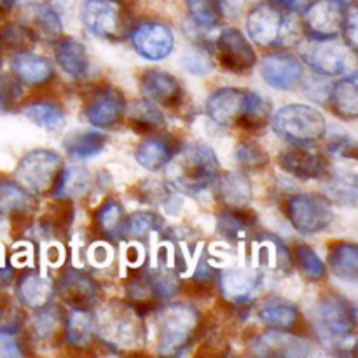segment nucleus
Here are the masks:
<instances>
[{"label":"nucleus","instance_id":"nucleus-1","mask_svg":"<svg viewBox=\"0 0 358 358\" xmlns=\"http://www.w3.org/2000/svg\"><path fill=\"white\" fill-rule=\"evenodd\" d=\"M206 114L219 126H234L243 131L255 133L268 124L271 108L268 101L254 91L220 87L206 100Z\"/></svg>","mask_w":358,"mask_h":358},{"label":"nucleus","instance_id":"nucleus-2","mask_svg":"<svg viewBox=\"0 0 358 358\" xmlns=\"http://www.w3.org/2000/svg\"><path fill=\"white\" fill-rule=\"evenodd\" d=\"M168 166V180L177 191L194 196L208 189L219 177V159L206 143H191L177 150Z\"/></svg>","mask_w":358,"mask_h":358},{"label":"nucleus","instance_id":"nucleus-3","mask_svg":"<svg viewBox=\"0 0 358 358\" xmlns=\"http://www.w3.org/2000/svg\"><path fill=\"white\" fill-rule=\"evenodd\" d=\"M303 24L296 13L282 9L268 0L250 9L247 16V34L261 48H287L303 37Z\"/></svg>","mask_w":358,"mask_h":358},{"label":"nucleus","instance_id":"nucleus-4","mask_svg":"<svg viewBox=\"0 0 358 358\" xmlns=\"http://www.w3.org/2000/svg\"><path fill=\"white\" fill-rule=\"evenodd\" d=\"M269 119L273 131L289 143H313L327 133L325 117L310 105H285Z\"/></svg>","mask_w":358,"mask_h":358},{"label":"nucleus","instance_id":"nucleus-5","mask_svg":"<svg viewBox=\"0 0 358 358\" xmlns=\"http://www.w3.org/2000/svg\"><path fill=\"white\" fill-rule=\"evenodd\" d=\"M199 324V313L192 304L171 303L157 313L159 352L163 355H178L191 343Z\"/></svg>","mask_w":358,"mask_h":358},{"label":"nucleus","instance_id":"nucleus-6","mask_svg":"<svg viewBox=\"0 0 358 358\" xmlns=\"http://www.w3.org/2000/svg\"><path fill=\"white\" fill-rule=\"evenodd\" d=\"M142 317L135 306L114 303L96 318V331L110 346L119 350L136 348L143 343Z\"/></svg>","mask_w":358,"mask_h":358},{"label":"nucleus","instance_id":"nucleus-7","mask_svg":"<svg viewBox=\"0 0 358 358\" xmlns=\"http://www.w3.org/2000/svg\"><path fill=\"white\" fill-rule=\"evenodd\" d=\"M84 28L105 41H119L129 34L131 20L122 0H86L80 10Z\"/></svg>","mask_w":358,"mask_h":358},{"label":"nucleus","instance_id":"nucleus-8","mask_svg":"<svg viewBox=\"0 0 358 358\" xmlns=\"http://www.w3.org/2000/svg\"><path fill=\"white\" fill-rule=\"evenodd\" d=\"M315 324L322 339L343 346L355 336L357 308L346 297L329 296L317 306Z\"/></svg>","mask_w":358,"mask_h":358},{"label":"nucleus","instance_id":"nucleus-9","mask_svg":"<svg viewBox=\"0 0 358 358\" xmlns=\"http://www.w3.org/2000/svg\"><path fill=\"white\" fill-rule=\"evenodd\" d=\"M63 170V159L55 150L37 149L23 156L16 168L20 185L34 194H45L52 191Z\"/></svg>","mask_w":358,"mask_h":358},{"label":"nucleus","instance_id":"nucleus-10","mask_svg":"<svg viewBox=\"0 0 358 358\" xmlns=\"http://www.w3.org/2000/svg\"><path fill=\"white\" fill-rule=\"evenodd\" d=\"M352 49L338 38H308L301 42V56L318 76H345L352 63Z\"/></svg>","mask_w":358,"mask_h":358},{"label":"nucleus","instance_id":"nucleus-11","mask_svg":"<svg viewBox=\"0 0 358 358\" xmlns=\"http://www.w3.org/2000/svg\"><path fill=\"white\" fill-rule=\"evenodd\" d=\"M290 224L303 234L322 233L334 220L331 199L313 192H299L287 201Z\"/></svg>","mask_w":358,"mask_h":358},{"label":"nucleus","instance_id":"nucleus-12","mask_svg":"<svg viewBox=\"0 0 358 358\" xmlns=\"http://www.w3.org/2000/svg\"><path fill=\"white\" fill-rule=\"evenodd\" d=\"M215 55L220 66L234 73H245L254 69L257 56L250 42L238 28L227 27L215 41Z\"/></svg>","mask_w":358,"mask_h":358},{"label":"nucleus","instance_id":"nucleus-13","mask_svg":"<svg viewBox=\"0 0 358 358\" xmlns=\"http://www.w3.org/2000/svg\"><path fill=\"white\" fill-rule=\"evenodd\" d=\"M346 7L336 0H315L303 10V28L311 38H338L343 31Z\"/></svg>","mask_w":358,"mask_h":358},{"label":"nucleus","instance_id":"nucleus-14","mask_svg":"<svg viewBox=\"0 0 358 358\" xmlns=\"http://www.w3.org/2000/svg\"><path fill=\"white\" fill-rule=\"evenodd\" d=\"M129 37H131V44L135 48V51L142 58L150 59V62L164 59L173 51V31H171V28L168 24L161 23V21H145V23H140L138 27L133 28Z\"/></svg>","mask_w":358,"mask_h":358},{"label":"nucleus","instance_id":"nucleus-15","mask_svg":"<svg viewBox=\"0 0 358 358\" xmlns=\"http://www.w3.org/2000/svg\"><path fill=\"white\" fill-rule=\"evenodd\" d=\"M278 163L287 173L303 180L320 178L329 171L324 154L317 149H311L310 143H292L280 154Z\"/></svg>","mask_w":358,"mask_h":358},{"label":"nucleus","instance_id":"nucleus-16","mask_svg":"<svg viewBox=\"0 0 358 358\" xmlns=\"http://www.w3.org/2000/svg\"><path fill=\"white\" fill-rule=\"evenodd\" d=\"M261 76L273 90H294L303 80V65L289 52H273L262 59Z\"/></svg>","mask_w":358,"mask_h":358},{"label":"nucleus","instance_id":"nucleus-17","mask_svg":"<svg viewBox=\"0 0 358 358\" xmlns=\"http://www.w3.org/2000/svg\"><path fill=\"white\" fill-rule=\"evenodd\" d=\"M126 112V100L121 91L114 87L93 93L91 100L86 105V117L96 128H110L117 124Z\"/></svg>","mask_w":358,"mask_h":358},{"label":"nucleus","instance_id":"nucleus-18","mask_svg":"<svg viewBox=\"0 0 358 358\" xmlns=\"http://www.w3.org/2000/svg\"><path fill=\"white\" fill-rule=\"evenodd\" d=\"M252 353L255 357H310L311 346L304 339L297 338V336L289 334L287 331H276L273 329L271 332H266L252 346Z\"/></svg>","mask_w":358,"mask_h":358},{"label":"nucleus","instance_id":"nucleus-19","mask_svg":"<svg viewBox=\"0 0 358 358\" xmlns=\"http://www.w3.org/2000/svg\"><path fill=\"white\" fill-rule=\"evenodd\" d=\"M220 292L229 303L247 304L255 299L262 285V275L254 269H227L219 278Z\"/></svg>","mask_w":358,"mask_h":358},{"label":"nucleus","instance_id":"nucleus-20","mask_svg":"<svg viewBox=\"0 0 358 358\" xmlns=\"http://www.w3.org/2000/svg\"><path fill=\"white\" fill-rule=\"evenodd\" d=\"M59 292L73 310H91L100 297L96 283L83 271H66L59 282Z\"/></svg>","mask_w":358,"mask_h":358},{"label":"nucleus","instance_id":"nucleus-21","mask_svg":"<svg viewBox=\"0 0 358 358\" xmlns=\"http://www.w3.org/2000/svg\"><path fill=\"white\" fill-rule=\"evenodd\" d=\"M142 90L149 100L163 107H177L184 96L180 83L163 70H147L142 76Z\"/></svg>","mask_w":358,"mask_h":358},{"label":"nucleus","instance_id":"nucleus-22","mask_svg":"<svg viewBox=\"0 0 358 358\" xmlns=\"http://www.w3.org/2000/svg\"><path fill=\"white\" fill-rule=\"evenodd\" d=\"M177 143L171 136L150 135L143 140L135 152V159L142 168L149 171H157L166 166L171 157L177 154Z\"/></svg>","mask_w":358,"mask_h":358},{"label":"nucleus","instance_id":"nucleus-23","mask_svg":"<svg viewBox=\"0 0 358 358\" xmlns=\"http://www.w3.org/2000/svg\"><path fill=\"white\" fill-rule=\"evenodd\" d=\"M255 250L259 255V264L266 269H271L278 275H287L292 268L289 248L280 238L271 234H261L255 241Z\"/></svg>","mask_w":358,"mask_h":358},{"label":"nucleus","instance_id":"nucleus-24","mask_svg":"<svg viewBox=\"0 0 358 358\" xmlns=\"http://www.w3.org/2000/svg\"><path fill=\"white\" fill-rule=\"evenodd\" d=\"M13 70L17 79L27 84H34V86L49 83L52 79V73H55V69L48 58L34 55L30 51L14 55Z\"/></svg>","mask_w":358,"mask_h":358},{"label":"nucleus","instance_id":"nucleus-25","mask_svg":"<svg viewBox=\"0 0 358 358\" xmlns=\"http://www.w3.org/2000/svg\"><path fill=\"white\" fill-rule=\"evenodd\" d=\"M55 294V285L49 276L42 273H24L17 282V296L21 303L28 308H42L51 303V297Z\"/></svg>","mask_w":358,"mask_h":358},{"label":"nucleus","instance_id":"nucleus-26","mask_svg":"<svg viewBox=\"0 0 358 358\" xmlns=\"http://www.w3.org/2000/svg\"><path fill=\"white\" fill-rule=\"evenodd\" d=\"M255 226V215L247 206H227L219 213L217 227L219 233L229 241H240L250 234Z\"/></svg>","mask_w":358,"mask_h":358},{"label":"nucleus","instance_id":"nucleus-27","mask_svg":"<svg viewBox=\"0 0 358 358\" xmlns=\"http://www.w3.org/2000/svg\"><path fill=\"white\" fill-rule=\"evenodd\" d=\"M55 56L58 65L73 79H83L90 70V58L87 51L76 38H59L56 44Z\"/></svg>","mask_w":358,"mask_h":358},{"label":"nucleus","instance_id":"nucleus-28","mask_svg":"<svg viewBox=\"0 0 358 358\" xmlns=\"http://www.w3.org/2000/svg\"><path fill=\"white\" fill-rule=\"evenodd\" d=\"M329 103L332 110L343 119L353 121L358 115V80L357 73L346 76L331 87Z\"/></svg>","mask_w":358,"mask_h":358},{"label":"nucleus","instance_id":"nucleus-29","mask_svg":"<svg viewBox=\"0 0 358 358\" xmlns=\"http://www.w3.org/2000/svg\"><path fill=\"white\" fill-rule=\"evenodd\" d=\"M35 206V199L23 185L0 180V215L27 217Z\"/></svg>","mask_w":358,"mask_h":358},{"label":"nucleus","instance_id":"nucleus-30","mask_svg":"<svg viewBox=\"0 0 358 358\" xmlns=\"http://www.w3.org/2000/svg\"><path fill=\"white\" fill-rule=\"evenodd\" d=\"M65 334L73 348H87L96 334V317L90 310H73L65 320Z\"/></svg>","mask_w":358,"mask_h":358},{"label":"nucleus","instance_id":"nucleus-31","mask_svg":"<svg viewBox=\"0 0 358 358\" xmlns=\"http://www.w3.org/2000/svg\"><path fill=\"white\" fill-rule=\"evenodd\" d=\"M31 332L37 341H56V338L65 332V318L62 317L59 308L49 303L45 306L37 308V313L31 318Z\"/></svg>","mask_w":358,"mask_h":358},{"label":"nucleus","instance_id":"nucleus-32","mask_svg":"<svg viewBox=\"0 0 358 358\" xmlns=\"http://www.w3.org/2000/svg\"><path fill=\"white\" fill-rule=\"evenodd\" d=\"M257 317L266 327L276 329V331H290L299 320V310L285 301L273 299L262 304Z\"/></svg>","mask_w":358,"mask_h":358},{"label":"nucleus","instance_id":"nucleus-33","mask_svg":"<svg viewBox=\"0 0 358 358\" xmlns=\"http://www.w3.org/2000/svg\"><path fill=\"white\" fill-rule=\"evenodd\" d=\"M217 194L227 206H248L252 199V184L247 175L226 173L217 177Z\"/></svg>","mask_w":358,"mask_h":358},{"label":"nucleus","instance_id":"nucleus-34","mask_svg":"<svg viewBox=\"0 0 358 358\" xmlns=\"http://www.w3.org/2000/svg\"><path fill=\"white\" fill-rule=\"evenodd\" d=\"M329 266L332 275L343 282L358 280V248L353 243H339L329 252Z\"/></svg>","mask_w":358,"mask_h":358},{"label":"nucleus","instance_id":"nucleus-35","mask_svg":"<svg viewBox=\"0 0 358 358\" xmlns=\"http://www.w3.org/2000/svg\"><path fill=\"white\" fill-rule=\"evenodd\" d=\"M107 145V136L100 131H76L65 138V149L73 159L98 156Z\"/></svg>","mask_w":358,"mask_h":358},{"label":"nucleus","instance_id":"nucleus-36","mask_svg":"<svg viewBox=\"0 0 358 358\" xmlns=\"http://www.w3.org/2000/svg\"><path fill=\"white\" fill-rule=\"evenodd\" d=\"M91 185V173L84 166H70L66 170H62L58 182L55 185V196L59 199L73 198L80 196L90 189Z\"/></svg>","mask_w":358,"mask_h":358},{"label":"nucleus","instance_id":"nucleus-37","mask_svg":"<svg viewBox=\"0 0 358 358\" xmlns=\"http://www.w3.org/2000/svg\"><path fill=\"white\" fill-rule=\"evenodd\" d=\"M184 2L194 27L212 30L222 21L224 7L220 0H184Z\"/></svg>","mask_w":358,"mask_h":358},{"label":"nucleus","instance_id":"nucleus-38","mask_svg":"<svg viewBox=\"0 0 358 358\" xmlns=\"http://www.w3.org/2000/svg\"><path fill=\"white\" fill-rule=\"evenodd\" d=\"M129 124L135 131L149 133L164 124V115L150 100H136L128 110Z\"/></svg>","mask_w":358,"mask_h":358},{"label":"nucleus","instance_id":"nucleus-39","mask_svg":"<svg viewBox=\"0 0 358 358\" xmlns=\"http://www.w3.org/2000/svg\"><path fill=\"white\" fill-rule=\"evenodd\" d=\"M24 115L34 124L48 129V131H59L65 126V112L58 105L51 101H35L24 108Z\"/></svg>","mask_w":358,"mask_h":358},{"label":"nucleus","instance_id":"nucleus-40","mask_svg":"<svg viewBox=\"0 0 358 358\" xmlns=\"http://www.w3.org/2000/svg\"><path fill=\"white\" fill-rule=\"evenodd\" d=\"M37 42L34 28L23 23H9L0 28V49L23 52L30 51Z\"/></svg>","mask_w":358,"mask_h":358},{"label":"nucleus","instance_id":"nucleus-41","mask_svg":"<svg viewBox=\"0 0 358 358\" xmlns=\"http://www.w3.org/2000/svg\"><path fill=\"white\" fill-rule=\"evenodd\" d=\"M327 189V199L339 203V205L357 206V177L353 173H343L336 171L331 175V180L325 185Z\"/></svg>","mask_w":358,"mask_h":358},{"label":"nucleus","instance_id":"nucleus-42","mask_svg":"<svg viewBox=\"0 0 358 358\" xmlns=\"http://www.w3.org/2000/svg\"><path fill=\"white\" fill-rule=\"evenodd\" d=\"M34 21L35 27H37V30H34L35 35H37L38 31V34L44 35L49 41H55V38L62 37V17H59V14L56 13V9L51 3H37V6L34 7Z\"/></svg>","mask_w":358,"mask_h":358},{"label":"nucleus","instance_id":"nucleus-43","mask_svg":"<svg viewBox=\"0 0 358 358\" xmlns=\"http://www.w3.org/2000/svg\"><path fill=\"white\" fill-rule=\"evenodd\" d=\"M96 222L107 236H119L121 231H124V208L117 201L110 199V201L103 203L96 212Z\"/></svg>","mask_w":358,"mask_h":358},{"label":"nucleus","instance_id":"nucleus-44","mask_svg":"<svg viewBox=\"0 0 358 358\" xmlns=\"http://www.w3.org/2000/svg\"><path fill=\"white\" fill-rule=\"evenodd\" d=\"M23 100V86L13 76H0V114L17 110Z\"/></svg>","mask_w":358,"mask_h":358},{"label":"nucleus","instance_id":"nucleus-45","mask_svg":"<svg viewBox=\"0 0 358 358\" xmlns=\"http://www.w3.org/2000/svg\"><path fill=\"white\" fill-rule=\"evenodd\" d=\"M163 227V220L152 212H136L126 220L124 231L133 238H145L152 231H157Z\"/></svg>","mask_w":358,"mask_h":358},{"label":"nucleus","instance_id":"nucleus-46","mask_svg":"<svg viewBox=\"0 0 358 358\" xmlns=\"http://www.w3.org/2000/svg\"><path fill=\"white\" fill-rule=\"evenodd\" d=\"M296 259L299 262V268L304 275L310 280H322L327 275V268H325L324 261L317 255L313 248L308 245H297L296 248Z\"/></svg>","mask_w":358,"mask_h":358},{"label":"nucleus","instance_id":"nucleus-47","mask_svg":"<svg viewBox=\"0 0 358 358\" xmlns=\"http://www.w3.org/2000/svg\"><path fill=\"white\" fill-rule=\"evenodd\" d=\"M236 159L247 170H259L269 161L268 152L255 142H241L236 149Z\"/></svg>","mask_w":358,"mask_h":358},{"label":"nucleus","instance_id":"nucleus-48","mask_svg":"<svg viewBox=\"0 0 358 358\" xmlns=\"http://www.w3.org/2000/svg\"><path fill=\"white\" fill-rule=\"evenodd\" d=\"M329 149L332 154H338L345 159H355V142L352 140V136L346 135V131H339V135H331Z\"/></svg>","mask_w":358,"mask_h":358},{"label":"nucleus","instance_id":"nucleus-49","mask_svg":"<svg viewBox=\"0 0 358 358\" xmlns=\"http://www.w3.org/2000/svg\"><path fill=\"white\" fill-rule=\"evenodd\" d=\"M341 35L345 37V44L348 45L352 51H357L358 45V30H357V7L353 6L346 7V16L345 23H343Z\"/></svg>","mask_w":358,"mask_h":358},{"label":"nucleus","instance_id":"nucleus-50","mask_svg":"<svg viewBox=\"0 0 358 358\" xmlns=\"http://www.w3.org/2000/svg\"><path fill=\"white\" fill-rule=\"evenodd\" d=\"M0 357H23V348L13 329H0Z\"/></svg>","mask_w":358,"mask_h":358},{"label":"nucleus","instance_id":"nucleus-51","mask_svg":"<svg viewBox=\"0 0 358 358\" xmlns=\"http://www.w3.org/2000/svg\"><path fill=\"white\" fill-rule=\"evenodd\" d=\"M184 66L191 73L203 76V73H208L212 70L213 63L203 52H189L184 56Z\"/></svg>","mask_w":358,"mask_h":358},{"label":"nucleus","instance_id":"nucleus-52","mask_svg":"<svg viewBox=\"0 0 358 358\" xmlns=\"http://www.w3.org/2000/svg\"><path fill=\"white\" fill-rule=\"evenodd\" d=\"M313 2L315 0H290V9L296 14H303V10L308 9Z\"/></svg>","mask_w":358,"mask_h":358},{"label":"nucleus","instance_id":"nucleus-53","mask_svg":"<svg viewBox=\"0 0 358 358\" xmlns=\"http://www.w3.org/2000/svg\"><path fill=\"white\" fill-rule=\"evenodd\" d=\"M16 0H0V16L2 14H7L14 7Z\"/></svg>","mask_w":358,"mask_h":358},{"label":"nucleus","instance_id":"nucleus-54","mask_svg":"<svg viewBox=\"0 0 358 358\" xmlns=\"http://www.w3.org/2000/svg\"><path fill=\"white\" fill-rule=\"evenodd\" d=\"M336 2L343 3L345 7H348V6H353V3H355V0H336Z\"/></svg>","mask_w":358,"mask_h":358},{"label":"nucleus","instance_id":"nucleus-55","mask_svg":"<svg viewBox=\"0 0 358 358\" xmlns=\"http://www.w3.org/2000/svg\"><path fill=\"white\" fill-rule=\"evenodd\" d=\"M0 69H2V49H0Z\"/></svg>","mask_w":358,"mask_h":358}]
</instances>
